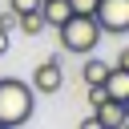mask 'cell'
Listing matches in <instances>:
<instances>
[{
  "label": "cell",
  "instance_id": "5bb4252c",
  "mask_svg": "<svg viewBox=\"0 0 129 129\" xmlns=\"http://www.w3.org/2000/svg\"><path fill=\"white\" fill-rule=\"evenodd\" d=\"M12 24H16V16L12 12H0V28H12Z\"/></svg>",
  "mask_w": 129,
  "mask_h": 129
},
{
  "label": "cell",
  "instance_id": "3957f363",
  "mask_svg": "<svg viewBox=\"0 0 129 129\" xmlns=\"http://www.w3.org/2000/svg\"><path fill=\"white\" fill-rule=\"evenodd\" d=\"M93 20L101 28V36H117V32H129V0H97L93 8Z\"/></svg>",
  "mask_w": 129,
  "mask_h": 129
},
{
  "label": "cell",
  "instance_id": "6da1fadb",
  "mask_svg": "<svg viewBox=\"0 0 129 129\" xmlns=\"http://www.w3.org/2000/svg\"><path fill=\"white\" fill-rule=\"evenodd\" d=\"M36 93L28 89V81L20 77H0V125L4 129H20L32 117Z\"/></svg>",
  "mask_w": 129,
  "mask_h": 129
},
{
  "label": "cell",
  "instance_id": "9c48e42d",
  "mask_svg": "<svg viewBox=\"0 0 129 129\" xmlns=\"http://www.w3.org/2000/svg\"><path fill=\"white\" fill-rule=\"evenodd\" d=\"M16 28L28 32V36H40L44 32V20H40V12H24V16H16Z\"/></svg>",
  "mask_w": 129,
  "mask_h": 129
},
{
  "label": "cell",
  "instance_id": "8fae6325",
  "mask_svg": "<svg viewBox=\"0 0 129 129\" xmlns=\"http://www.w3.org/2000/svg\"><path fill=\"white\" fill-rule=\"evenodd\" d=\"M69 8H73V16H93L97 0H69Z\"/></svg>",
  "mask_w": 129,
  "mask_h": 129
},
{
  "label": "cell",
  "instance_id": "7a4b0ae2",
  "mask_svg": "<svg viewBox=\"0 0 129 129\" xmlns=\"http://www.w3.org/2000/svg\"><path fill=\"white\" fill-rule=\"evenodd\" d=\"M56 36H60V48L64 52H77V56H89L101 44V28H97L93 16H69L56 28Z\"/></svg>",
  "mask_w": 129,
  "mask_h": 129
},
{
  "label": "cell",
  "instance_id": "2e32d148",
  "mask_svg": "<svg viewBox=\"0 0 129 129\" xmlns=\"http://www.w3.org/2000/svg\"><path fill=\"white\" fill-rule=\"evenodd\" d=\"M125 121H129V101H125Z\"/></svg>",
  "mask_w": 129,
  "mask_h": 129
},
{
  "label": "cell",
  "instance_id": "277c9868",
  "mask_svg": "<svg viewBox=\"0 0 129 129\" xmlns=\"http://www.w3.org/2000/svg\"><path fill=\"white\" fill-rule=\"evenodd\" d=\"M60 85H64V73H60V56H48V60H40L36 69H32V81H28V89L32 93H60Z\"/></svg>",
  "mask_w": 129,
  "mask_h": 129
},
{
  "label": "cell",
  "instance_id": "7c38bea8",
  "mask_svg": "<svg viewBox=\"0 0 129 129\" xmlns=\"http://www.w3.org/2000/svg\"><path fill=\"white\" fill-rule=\"evenodd\" d=\"M77 129H105V125H101V121H97V117H93V113H89V117H85V121H81V125H77Z\"/></svg>",
  "mask_w": 129,
  "mask_h": 129
},
{
  "label": "cell",
  "instance_id": "e0dca14e",
  "mask_svg": "<svg viewBox=\"0 0 129 129\" xmlns=\"http://www.w3.org/2000/svg\"><path fill=\"white\" fill-rule=\"evenodd\" d=\"M121 129H129V121H125V125H121Z\"/></svg>",
  "mask_w": 129,
  "mask_h": 129
},
{
  "label": "cell",
  "instance_id": "ac0fdd59",
  "mask_svg": "<svg viewBox=\"0 0 129 129\" xmlns=\"http://www.w3.org/2000/svg\"><path fill=\"white\" fill-rule=\"evenodd\" d=\"M0 129H4V125H0Z\"/></svg>",
  "mask_w": 129,
  "mask_h": 129
},
{
  "label": "cell",
  "instance_id": "52a82bcc",
  "mask_svg": "<svg viewBox=\"0 0 129 129\" xmlns=\"http://www.w3.org/2000/svg\"><path fill=\"white\" fill-rule=\"evenodd\" d=\"M69 16H73L69 0H40V20H44V28H60Z\"/></svg>",
  "mask_w": 129,
  "mask_h": 129
},
{
  "label": "cell",
  "instance_id": "9a60e30c",
  "mask_svg": "<svg viewBox=\"0 0 129 129\" xmlns=\"http://www.w3.org/2000/svg\"><path fill=\"white\" fill-rule=\"evenodd\" d=\"M117 69H129V48H121V56H117Z\"/></svg>",
  "mask_w": 129,
  "mask_h": 129
},
{
  "label": "cell",
  "instance_id": "ba28073f",
  "mask_svg": "<svg viewBox=\"0 0 129 129\" xmlns=\"http://www.w3.org/2000/svg\"><path fill=\"white\" fill-rule=\"evenodd\" d=\"M105 73H109V64H105V60H97V56H89V60L81 64V77H85V85H89V89H93V85H101V81H105Z\"/></svg>",
  "mask_w": 129,
  "mask_h": 129
},
{
  "label": "cell",
  "instance_id": "30bf717a",
  "mask_svg": "<svg viewBox=\"0 0 129 129\" xmlns=\"http://www.w3.org/2000/svg\"><path fill=\"white\" fill-rule=\"evenodd\" d=\"M12 16H24V12H40V0H8Z\"/></svg>",
  "mask_w": 129,
  "mask_h": 129
},
{
  "label": "cell",
  "instance_id": "4fadbf2b",
  "mask_svg": "<svg viewBox=\"0 0 129 129\" xmlns=\"http://www.w3.org/2000/svg\"><path fill=\"white\" fill-rule=\"evenodd\" d=\"M8 48H12V36H8V28H0V56H4Z\"/></svg>",
  "mask_w": 129,
  "mask_h": 129
},
{
  "label": "cell",
  "instance_id": "5b68a950",
  "mask_svg": "<svg viewBox=\"0 0 129 129\" xmlns=\"http://www.w3.org/2000/svg\"><path fill=\"white\" fill-rule=\"evenodd\" d=\"M101 93L109 97V101H129V69H117V64H109V73H105V81H101Z\"/></svg>",
  "mask_w": 129,
  "mask_h": 129
},
{
  "label": "cell",
  "instance_id": "8992f818",
  "mask_svg": "<svg viewBox=\"0 0 129 129\" xmlns=\"http://www.w3.org/2000/svg\"><path fill=\"white\" fill-rule=\"evenodd\" d=\"M93 117H97V121H101L105 129H121V125H125V105H121V101H109V97H105V101H101V105L93 109Z\"/></svg>",
  "mask_w": 129,
  "mask_h": 129
}]
</instances>
